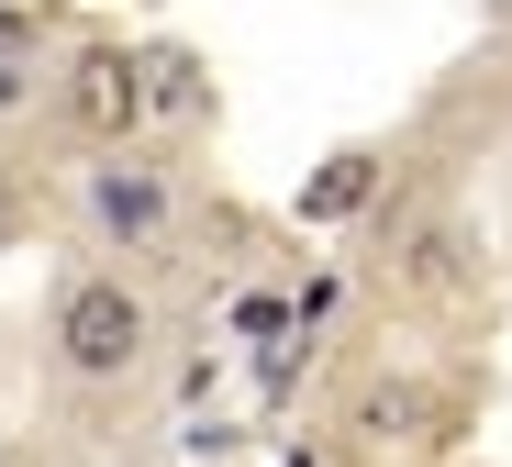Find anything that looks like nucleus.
Segmentation results:
<instances>
[{"mask_svg": "<svg viewBox=\"0 0 512 467\" xmlns=\"http://www.w3.org/2000/svg\"><path fill=\"white\" fill-rule=\"evenodd\" d=\"M78 212H90L101 245L145 256V245L167 234V167H145V156H101L90 178H78Z\"/></svg>", "mask_w": 512, "mask_h": 467, "instance_id": "3", "label": "nucleus"}, {"mask_svg": "<svg viewBox=\"0 0 512 467\" xmlns=\"http://www.w3.org/2000/svg\"><path fill=\"white\" fill-rule=\"evenodd\" d=\"M145 101H156V67L123 56V45H90V56L67 67V123L90 134V145H112V156H123V134L145 123Z\"/></svg>", "mask_w": 512, "mask_h": 467, "instance_id": "2", "label": "nucleus"}, {"mask_svg": "<svg viewBox=\"0 0 512 467\" xmlns=\"http://www.w3.org/2000/svg\"><path fill=\"white\" fill-rule=\"evenodd\" d=\"M145 301L123 290V278H67L56 290V367L67 379H123V367H145Z\"/></svg>", "mask_w": 512, "mask_h": 467, "instance_id": "1", "label": "nucleus"}, {"mask_svg": "<svg viewBox=\"0 0 512 467\" xmlns=\"http://www.w3.org/2000/svg\"><path fill=\"white\" fill-rule=\"evenodd\" d=\"M12 234H23V178L0 167V245H12Z\"/></svg>", "mask_w": 512, "mask_h": 467, "instance_id": "6", "label": "nucleus"}, {"mask_svg": "<svg viewBox=\"0 0 512 467\" xmlns=\"http://www.w3.org/2000/svg\"><path fill=\"white\" fill-rule=\"evenodd\" d=\"M368 190H379V156H368V145H346V156H323V178L301 190V223H346V212H357Z\"/></svg>", "mask_w": 512, "mask_h": 467, "instance_id": "4", "label": "nucleus"}, {"mask_svg": "<svg viewBox=\"0 0 512 467\" xmlns=\"http://www.w3.org/2000/svg\"><path fill=\"white\" fill-rule=\"evenodd\" d=\"M23 101H34V78H23L12 56H0V112H23Z\"/></svg>", "mask_w": 512, "mask_h": 467, "instance_id": "7", "label": "nucleus"}, {"mask_svg": "<svg viewBox=\"0 0 512 467\" xmlns=\"http://www.w3.org/2000/svg\"><path fill=\"white\" fill-rule=\"evenodd\" d=\"M412 423H423V401H412V390H390V379L357 401V434H379V445H390V434H412Z\"/></svg>", "mask_w": 512, "mask_h": 467, "instance_id": "5", "label": "nucleus"}]
</instances>
